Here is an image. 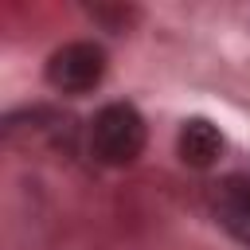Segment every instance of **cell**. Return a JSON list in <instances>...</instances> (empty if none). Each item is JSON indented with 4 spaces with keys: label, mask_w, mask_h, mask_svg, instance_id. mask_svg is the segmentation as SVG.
I'll return each instance as SVG.
<instances>
[{
    "label": "cell",
    "mask_w": 250,
    "mask_h": 250,
    "mask_svg": "<svg viewBox=\"0 0 250 250\" xmlns=\"http://www.w3.org/2000/svg\"><path fill=\"white\" fill-rule=\"evenodd\" d=\"M47 86L59 94H86L105 78V51L98 43H62L51 59H47Z\"/></svg>",
    "instance_id": "7a4b0ae2"
},
{
    "label": "cell",
    "mask_w": 250,
    "mask_h": 250,
    "mask_svg": "<svg viewBox=\"0 0 250 250\" xmlns=\"http://www.w3.org/2000/svg\"><path fill=\"white\" fill-rule=\"evenodd\" d=\"M215 215L242 246H250V176H230L219 184Z\"/></svg>",
    "instance_id": "3957f363"
},
{
    "label": "cell",
    "mask_w": 250,
    "mask_h": 250,
    "mask_svg": "<svg viewBox=\"0 0 250 250\" xmlns=\"http://www.w3.org/2000/svg\"><path fill=\"white\" fill-rule=\"evenodd\" d=\"M223 152V137L207 117H191L180 129V160L191 168H211Z\"/></svg>",
    "instance_id": "277c9868"
},
{
    "label": "cell",
    "mask_w": 250,
    "mask_h": 250,
    "mask_svg": "<svg viewBox=\"0 0 250 250\" xmlns=\"http://www.w3.org/2000/svg\"><path fill=\"white\" fill-rule=\"evenodd\" d=\"M90 148L102 164H133L145 148V117L129 102H109L94 113L90 125Z\"/></svg>",
    "instance_id": "6da1fadb"
}]
</instances>
